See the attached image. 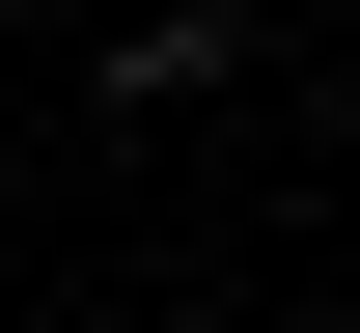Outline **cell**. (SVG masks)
Wrapping results in <instances>:
<instances>
[{
	"label": "cell",
	"mask_w": 360,
	"mask_h": 333,
	"mask_svg": "<svg viewBox=\"0 0 360 333\" xmlns=\"http://www.w3.org/2000/svg\"><path fill=\"white\" fill-rule=\"evenodd\" d=\"M305 333H333V306H305Z\"/></svg>",
	"instance_id": "6da1fadb"
}]
</instances>
